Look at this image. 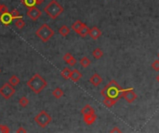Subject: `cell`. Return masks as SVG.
<instances>
[{
	"instance_id": "1",
	"label": "cell",
	"mask_w": 159,
	"mask_h": 133,
	"mask_svg": "<svg viewBox=\"0 0 159 133\" xmlns=\"http://www.w3.org/2000/svg\"><path fill=\"white\" fill-rule=\"evenodd\" d=\"M26 85L34 93L39 94L48 86V81L40 74L35 73L33 75V77L29 79V80L26 82Z\"/></svg>"
},
{
	"instance_id": "2",
	"label": "cell",
	"mask_w": 159,
	"mask_h": 133,
	"mask_svg": "<svg viewBox=\"0 0 159 133\" xmlns=\"http://www.w3.org/2000/svg\"><path fill=\"white\" fill-rule=\"evenodd\" d=\"M122 90L123 88L118 84V82L114 80H112L101 89L100 94L103 97H121L120 96V92Z\"/></svg>"
},
{
	"instance_id": "3",
	"label": "cell",
	"mask_w": 159,
	"mask_h": 133,
	"mask_svg": "<svg viewBox=\"0 0 159 133\" xmlns=\"http://www.w3.org/2000/svg\"><path fill=\"white\" fill-rule=\"evenodd\" d=\"M44 11L46 12V14L51 18V20H56L59 16L62 14V12L64 11L62 6L56 0H51L44 9Z\"/></svg>"
},
{
	"instance_id": "4",
	"label": "cell",
	"mask_w": 159,
	"mask_h": 133,
	"mask_svg": "<svg viewBox=\"0 0 159 133\" xmlns=\"http://www.w3.org/2000/svg\"><path fill=\"white\" fill-rule=\"evenodd\" d=\"M55 31L49 25L44 23L35 31V35L39 38L43 43L48 42L54 36Z\"/></svg>"
},
{
	"instance_id": "5",
	"label": "cell",
	"mask_w": 159,
	"mask_h": 133,
	"mask_svg": "<svg viewBox=\"0 0 159 133\" xmlns=\"http://www.w3.org/2000/svg\"><path fill=\"white\" fill-rule=\"evenodd\" d=\"M51 121H52L51 116H50L49 114L45 110L40 111L35 117V122L42 129L48 127L50 123H51Z\"/></svg>"
},
{
	"instance_id": "6",
	"label": "cell",
	"mask_w": 159,
	"mask_h": 133,
	"mask_svg": "<svg viewBox=\"0 0 159 133\" xmlns=\"http://www.w3.org/2000/svg\"><path fill=\"white\" fill-rule=\"evenodd\" d=\"M15 92H16L15 87L12 86L9 82H6V83H4L0 87V95L6 100L10 99L15 94Z\"/></svg>"
},
{
	"instance_id": "7",
	"label": "cell",
	"mask_w": 159,
	"mask_h": 133,
	"mask_svg": "<svg viewBox=\"0 0 159 133\" xmlns=\"http://www.w3.org/2000/svg\"><path fill=\"white\" fill-rule=\"evenodd\" d=\"M120 96L123 97L129 104H132L137 99V94L132 88L123 89V90L120 92Z\"/></svg>"
},
{
	"instance_id": "8",
	"label": "cell",
	"mask_w": 159,
	"mask_h": 133,
	"mask_svg": "<svg viewBox=\"0 0 159 133\" xmlns=\"http://www.w3.org/2000/svg\"><path fill=\"white\" fill-rule=\"evenodd\" d=\"M26 15L31 18L32 21H35L42 16V12L39 9H37L35 6H34V7H32V8H28L27 11H26Z\"/></svg>"
},
{
	"instance_id": "9",
	"label": "cell",
	"mask_w": 159,
	"mask_h": 133,
	"mask_svg": "<svg viewBox=\"0 0 159 133\" xmlns=\"http://www.w3.org/2000/svg\"><path fill=\"white\" fill-rule=\"evenodd\" d=\"M13 21V18H12L10 12H5V13L0 14V21L5 26H9V25Z\"/></svg>"
},
{
	"instance_id": "10",
	"label": "cell",
	"mask_w": 159,
	"mask_h": 133,
	"mask_svg": "<svg viewBox=\"0 0 159 133\" xmlns=\"http://www.w3.org/2000/svg\"><path fill=\"white\" fill-rule=\"evenodd\" d=\"M120 98H121V97H116V98H113V97H104L103 103L105 107H107V108H111V107H113L114 105L118 102V100Z\"/></svg>"
},
{
	"instance_id": "11",
	"label": "cell",
	"mask_w": 159,
	"mask_h": 133,
	"mask_svg": "<svg viewBox=\"0 0 159 133\" xmlns=\"http://www.w3.org/2000/svg\"><path fill=\"white\" fill-rule=\"evenodd\" d=\"M103 78H101L99 74H97V73L93 74L90 77V82L94 87H98L101 83V82H103Z\"/></svg>"
},
{
	"instance_id": "12",
	"label": "cell",
	"mask_w": 159,
	"mask_h": 133,
	"mask_svg": "<svg viewBox=\"0 0 159 133\" xmlns=\"http://www.w3.org/2000/svg\"><path fill=\"white\" fill-rule=\"evenodd\" d=\"M63 60H64L66 64H68L71 67H74L76 64V59L74 58L71 53H66L64 55H63Z\"/></svg>"
},
{
	"instance_id": "13",
	"label": "cell",
	"mask_w": 159,
	"mask_h": 133,
	"mask_svg": "<svg viewBox=\"0 0 159 133\" xmlns=\"http://www.w3.org/2000/svg\"><path fill=\"white\" fill-rule=\"evenodd\" d=\"M88 35H90V37L92 38L93 40H97L101 36V31L98 27H93L90 29Z\"/></svg>"
},
{
	"instance_id": "14",
	"label": "cell",
	"mask_w": 159,
	"mask_h": 133,
	"mask_svg": "<svg viewBox=\"0 0 159 133\" xmlns=\"http://www.w3.org/2000/svg\"><path fill=\"white\" fill-rule=\"evenodd\" d=\"M83 119L84 122L87 125H92L97 119V116L96 114H90V115H84L83 116Z\"/></svg>"
},
{
	"instance_id": "15",
	"label": "cell",
	"mask_w": 159,
	"mask_h": 133,
	"mask_svg": "<svg viewBox=\"0 0 159 133\" xmlns=\"http://www.w3.org/2000/svg\"><path fill=\"white\" fill-rule=\"evenodd\" d=\"M82 73L78 70V69H73L72 72H71V78H70V80H72L74 82H77L81 78H82Z\"/></svg>"
},
{
	"instance_id": "16",
	"label": "cell",
	"mask_w": 159,
	"mask_h": 133,
	"mask_svg": "<svg viewBox=\"0 0 159 133\" xmlns=\"http://www.w3.org/2000/svg\"><path fill=\"white\" fill-rule=\"evenodd\" d=\"M81 114L83 116L84 115H90V114H95V110L90 105H87L81 109Z\"/></svg>"
},
{
	"instance_id": "17",
	"label": "cell",
	"mask_w": 159,
	"mask_h": 133,
	"mask_svg": "<svg viewBox=\"0 0 159 133\" xmlns=\"http://www.w3.org/2000/svg\"><path fill=\"white\" fill-rule=\"evenodd\" d=\"M52 95L53 97H55L56 99H61L63 95H64V92H63L62 89L57 87L52 91Z\"/></svg>"
},
{
	"instance_id": "18",
	"label": "cell",
	"mask_w": 159,
	"mask_h": 133,
	"mask_svg": "<svg viewBox=\"0 0 159 133\" xmlns=\"http://www.w3.org/2000/svg\"><path fill=\"white\" fill-rule=\"evenodd\" d=\"M8 82H9V83H10L12 86L16 87L17 85L20 84L21 80H20V78H19L17 75H12V76H10V77H9Z\"/></svg>"
},
{
	"instance_id": "19",
	"label": "cell",
	"mask_w": 159,
	"mask_h": 133,
	"mask_svg": "<svg viewBox=\"0 0 159 133\" xmlns=\"http://www.w3.org/2000/svg\"><path fill=\"white\" fill-rule=\"evenodd\" d=\"M90 29L88 28V26L87 24H83V26H82V28L80 29V31H78V35H80L81 37H86L87 35H88V33H90Z\"/></svg>"
},
{
	"instance_id": "20",
	"label": "cell",
	"mask_w": 159,
	"mask_h": 133,
	"mask_svg": "<svg viewBox=\"0 0 159 133\" xmlns=\"http://www.w3.org/2000/svg\"><path fill=\"white\" fill-rule=\"evenodd\" d=\"M83 22H82L81 21H74L73 24H72V30L74 31L75 33H78V31H80V29L82 28V26H83Z\"/></svg>"
},
{
	"instance_id": "21",
	"label": "cell",
	"mask_w": 159,
	"mask_h": 133,
	"mask_svg": "<svg viewBox=\"0 0 159 133\" xmlns=\"http://www.w3.org/2000/svg\"><path fill=\"white\" fill-rule=\"evenodd\" d=\"M71 72L72 70L69 68H64L61 72V76L64 80H70V78H71Z\"/></svg>"
},
{
	"instance_id": "22",
	"label": "cell",
	"mask_w": 159,
	"mask_h": 133,
	"mask_svg": "<svg viewBox=\"0 0 159 133\" xmlns=\"http://www.w3.org/2000/svg\"><path fill=\"white\" fill-rule=\"evenodd\" d=\"M70 31H70V28L67 27L66 25H62V26L59 29V33L63 37H66L70 33Z\"/></svg>"
},
{
	"instance_id": "23",
	"label": "cell",
	"mask_w": 159,
	"mask_h": 133,
	"mask_svg": "<svg viewBox=\"0 0 159 133\" xmlns=\"http://www.w3.org/2000/svg\"><path fill=\"white\" fill-rule=\"evenodd\" d=\"M92 55H93L94 58L100 59V58H101L103 56V50H101L100 48H96V49L93 50Z\"/></svg>"
},
{
	"instance_id": "24",
	"label": "cell",
	"mask_w": 159,
	"mask_h": 133,
	"mask_svg": "<svg viewBox=\"0 0 159 133\" xmlns=\"http://www.w3.org/2000/svg\"><path fill=\"white\" fill-rule=\"evenodd\" d=\"M79 63H80V65H81V67H83V68H87V67H90V63H91V61H90V59L87 58V56H83L80 60H79Z\"/></svg>"
},
{
	"instance_id": "25",
	"label": "cell",
	"mask_w": 159,
	"mask_h": 133,
	"mask_svg": "<svg viewBox=\"0 0 159 133\" xmlns=\"http://www.w3.org/2000/svg\"><path fill=\"white\" fill-rule=\"evenodd\" d=\"M15 26L20 30H22L25 27V21H23L22 18H19L17 20H15Z\"/></svg>"
},
{
	"instance_id": "26",
	"label": "cell",
	"mask_w": 159,
	"mask_h": 133,
	"mask_svg": "<svg viewBox=\"0 0 159 133\" xmlns=\"http://www.w3.org/2000/svg\"><path fill=\"white\" fill-rule=\"evenodd\" d=\"M21 3L26 8H32L35 6V0H21Z\"/></svg>"
},
{
	"instance_id": "27",
	"label": "cell",
	"mask_w": 159,
	"mask_h": 133,
	"mask_svg": "<svg viewBox=\"0 0 159 133\" xmlns=\"http://www.w3.org/2000/svg\"><path fill=\"white\" fill-rule=\"evenodd\" d=\"M19 105H20V106L22 107H26L28 105H29V100L26 96H22V98H20V100H19Z\"/></svg>"
},
{
	"instance_id": "28",
	"label": "cell",
	"mask_w": 159,
	"mask_h": 133,
	"mask_svg": "<svg viewBox=\"0 0 159 133\" xmlns=\"http://www.w3.org/2000/svg\"><path fill=\"white\" fill-rule=\"evenodd\" d=\"M10 14H11L12 18H13V20H17L19 18H22V16L20 14V12H19L18 9H12L10 11Z\"/></svg>"
},
{
	"instance_id": "29",
	"label": "cell",
	"mask_w": 159,
	"mask_h": 133,
	"mask_svg": "<svg viewBox=\"0 0 159 133\" xmlns=\"http://www.w3.org/2000/svg\"><path fill=\"white\" fill-rule=\"evenodd\" d=\"M10 129L9 128V126L0 124V133H9Z\"/></svg>"
},
{
	"instance_id": "30",
	"label": "cell",
	"mask_w": 159,
	"mask_h": 133,
	"mask_svg": "<svg viewBox=\"0 0 159 133\" xmlns=\"http://www.w3.org/2000/svg\"><path fill=\"white\" fill-rule=\"evenodd\" d=\"M152 68L155 71H159V59L155 60L152 63Z\"/></svg>"
},
{
	"instance_id": "31",
	"label": "cell",
	"mask_w": 159,
	"mask_h": 133,
	"mask_svg": "<svg viewBox=\"0 0 159 133\" xmlns=\"http://www.w3.org/2000/svg\"><path fill=\"white\" fill-rule=\"evenodd\" d=\"M8 7L6 5H0V14L5 13V12H8Z\"/></svg>"
},
{
	"instance_id": "32",
	"label": "cell",
	"mask_w": 159,
	"mask_h": 133,
	"mask_svg": "<svg viewBox=\"0 0 159 133\" xmlns=\"http://www.w3.org/2000/svg\"><path fill=\"white\" fill-rule=\"evenodd\" d=\"M121 131H122V130L118 128V127H114V128H113V129H111V130H110V132H112V133H113V132H114V133H116V132H118V133H120Z\"/></svg>"
},
{
	"instance_id": "33",
	"label": "cell",
	"mask_w": 159,
	"mask_h": 133,
	"mask_svg": "<svg viewBox=\"0 0 159 133\" xmlns=\"http://www.w3.org/2000/svg\"><path fill=\"white\" fill-rule=\"evenodd\" d=\"M16 132H17V133H20V132H24V133H25V132H27V130L25 129H23L22 127H20V128H19V129L16 130Z\"/></svg>"
},
{
	"instance_id": "34",
	"label": "cell",
	"mask_w": 159,
	"mask_h": 133,
	"mask_svg": "<svg viewBox=\"0 0 159 133\" xmlns=\"http://www.w3.org/2000/svg\"><path fill=\"white\" fill-rule=\"evenodd\" d=\"M45 0H35V6H40L44 3Z\"/></svg>"
},
{
	"instance_id": "35",
	"label": "cell",
	"mask_w": 159,
	"mask_h": 133,
	"mask_svg": "<svg viewBox=\"0 0 159 133\" xmlns=\"http://www.w3.org/2000/svg\"><path fill=\"white\" fill-rule=\"evenodd\" d=\"M155 80H156V81L158 82V83H159V74L156 76V78H155Z\"/></svg>"
},
{
	"instance_id": "36",
	"label": "cell",
	"mask_w": 159,
	"mask_h": 133,
	"mask_svg": "<svg viewBox=\"0 0 159 133\" xmlns=\"http://www.w3.org/2000/svg\"><path fill=\"white\" fill-rule=\"evenodd\" d=\"M157 56H158V58H159V52H158V54H157Z\"/></svg>"
},
{
	"instance_id": "37",
	"label": "cell",
	"mask_w": 159,
	"mask_h": 133,
	"mask_svg": "<svg viewBox=\"0 0 159 133\" xmlns=\"http://www.w3.org/2000/svg\"><path fill=\"white\" fill-rule=\"evenodd\" d=\"M0 73H1V69H0Z\"/></svg>"
},
{
	"instance_id": "38",
	"label": "cell",
	"mask_w": 159,
	"mask_h": 133,
	"mask_svg": "<svg viewBox=\"0 0 159 133\" xmlns=\"http://www.w3.org/2000/svg\"><path fill=\"white\" fill-rule=\"evenodd\" d=\"M0 5H1V4H0Z\"/></svg>"
}]
</instances>
